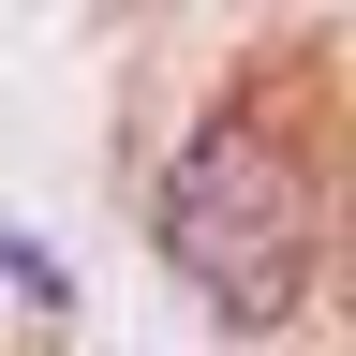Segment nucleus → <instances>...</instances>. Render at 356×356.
Here are the masks:
<instances>
[{"label": "nucleus", "mask_w": 356, "mask_h": 356, "mask_svg": "<svg viewBox=\"0 0 356 356\" xmlns=\"http://www.w3.org/2000/svg\"><path fill=\"white\" fill-rule=\"evenodd\" d=\"M163 252L222 327H282L312 297V163L267 134L252 104H222L163 178Z\"/></svg>", "instance_id": "f257e3e1"}]
</instances>
